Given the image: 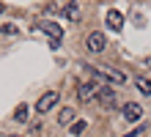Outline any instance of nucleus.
Here are the masks:
<instances>
[{
	"instance_id": "nucleus-1",
	"label": "nucleus",
	"mask_w": 151,
	"mask_h": 137,
	"mask_svg": "<svg viewBox=\"0 0 151 137\" xmlns=\"http://www.w3.org/2000/svg\"><path fill=\"white\" fill-rule=\"evenodd\" d=\"M88 69H91V74H93V82L99 80V82H110V85H124V82H127V74H124L121 69L110 66V63H104L99 69H93V66H88Z\"/></svg>"
},
{
	"instance_id": "nucleus-2",
	"label": "nucleus",
	"mask_w": 151,
	"mask_h": 137,
	"mask_svg": "<svg viewBox=\"0 0 151 137\" xmlns=\"http://www.w3.org/2000/svg\"><path fill=\"white\" fill-rule=\"evenodd\" d=\"M85 49L91 55H102L104 49H107V36H104L102 30H91L85 36Z\"/></svg>"
},
{
	"instance_id": "nucleus-3",
	"label": "nucleus",
	"mask_w": 151,
	"mask_h": 137,
	"mask_svg": "<svg viewBox=\"0 0 151 137\" xmlns=\"http://www.w3.org/2000/svg\"><path fill=\"white\" fill-rule=\"evenodd\" d=\"M60 102V90L58 88H52V90H47V93H41L39 96V102H36V113L39 115H44V113H50V110H55V104Z\"/></svg>"
},
{
	"instance_id": "nucleus-4",
	"label": "nucleus",
	"mask_w": 151,
	"mask_h": 137,
	"mask_svg": "<svg viewBox=\"0 0 151 137\" xmlns=\"http://www.w3.org/2000/svg\"><path fill=\"white\" fill-rule=\"evenodd\" d=\"M39 30H41V33H47V39H50V49H58V47H60V39H63V30H60V25H55V22H39Z\"/></svg>"
},
{
	"instance_id": "nucleus-5",
	"label": "nucleus",
	"mask_w": 151,
	"mask_h": 137,
	"mask_svg": "<svg viewBox=\"0 0 151 137\" xmlns=\"http://www.w3.org/2000/svg\"><path fill=\"white\" fill-rule=\"evenodd\" d=\"M93 102L99 104L102 110H115V104H118V96H115V88H110V85L99 88V93H96V99H93Z\"/></svg>"
},
{
	"instance_id": "nucleus-6",
	"label": "nucleus",
	"mask_w": 151,
	"mask_h": 137,
	"mask_svg": "<svg viewBox=\"0 0 151 137\" xmlns=\"http://www.w3.org/2000/svg\"><path fill=\"white\" fill-rule=\"evenodd\" d=\"M96 93H99V85H96V82H80V85H77V99H80L83 104L93 102Z\"/></svg>"
},
{
	"instance_id": "nucleus-7",
	"label": "nucleus",
	"mask_w": 151,
	"mask_h": 137,
	"mask_svg": "<svg viewBox=\"0 0 151 137\" xmlns=\"http://www.w3.org/2000/svg\"><path fill=\"white\" fill-rule=\"evenodd\" d=\"M104 25H107V30L121 33V30H124V14L118 11V8H110V11L104 14Z\"/></svg>"
},
{
	"instance_id": "nucleus-8",
	"label": "nucleus",
	"mask_w": 151,
	"mask_h": 137,
	"mask_svg": "<svg viewBox=\"0 0 151 137\" xmlns=\"http://www.w3.org/2000/svg\"><path fill=\"white\" fill-rule=\"evenodd\" d=\"M121 115H124V121H129V123H137L140 118H143V107H140L137 102H127L121 110Z\"/></svg>"
},
{
	"instance_id": "nucleus-9",
	"label": "nucleus",
	"mask_w": 151,
	"mask_h": 137,
	"mask_svg": "<svg viewBox=\"0 0 151 137\" xmlns=\"http://www.w3.org/2000/svg\"><path fill=\"white\" fill-rule=\"evenodd\" d=\"M60 14H63L66 19H72V22H80V16H83V11H80V3H77V0H69Z\"/></svg>"
},
{
	"instance_id": "nucleus-10",
	"label": "nucleus",
	"mask_w": 151,
	"mask_h": 137,
	"mask_svg": "<svg viewBox=\"0 0 151 137\" xmlns=\"http://www.w3.org/2000/svg\"><path fill=\"white\" fill-rule=\"evenodd\" d=\"M74 121H77V110H74V107H63V110L58 113V123H60V126H72Z\"/></svg>"
},
{
	"instance_id": "nucleus-11",
	"label": "nucleus",
	"mask_w": 151,
	"mask_h": 137,
	"mask_svg": "<svg viewBox=\"0 0 151 137\" xmlns=\"http://www.w3.org/2000/svg\"><path fill=\"white\" fill-rule=\"evenodd\" d=\"M85 132H88V121H83V118H77V121L69 126V134L72 137H83Z\"/></svg>"
},
{
	"instance_id": "nucleus-12",
	"label": "nucleus",
	"mask_w": 151,
	"mask_h": 137,
	"mask_svg": "<svg viewBox=\"0 0 151 137\" xmlns=\"http://www.w3.org/2000/svg\"><path fill=\"white\" fill-rule=\"evenodd\" d=\"M14 121L17 123H28L30 121V107L28 104H19V107L14 110Z\"/></svg>"
},
{
	"instance_id": "nucleus-13",
	"label": "nucleus",
	"mask_w": 151,
	"mask_h": 137,
	"mask_svg": "<svg viewBox=\"0 0 151 137\" xmlns=\"http://www.w3.org/2000/svg\"><path fill=\"white\" fill-rule=\"evenodd\" d=\"M135 85H137V90H140L143 96H151V80H148V77H137Z\"/></svg>"
},
{
	"instance_id": "nucleus-14",
	"label": "nucleus",
	"mask_w": 151,
	"mask_h": 137,
	"mask_svg": "<svg viewBox=\"0 0 151 137\" xmlns=\"http://www.w3.org/2000/svg\"><path fill=\"white\" fill-rule=\"evenodd\" d=\"M0 33H3V36H17L19 27H17V25H0Z\"/></svg>"
},
{
	"instance_id": "nucleus-15",
	"label": "nucleus",
	"mask_w": 151,
	"mask_h": 137,
	"mask_svg": "<svg viewBox=\"0 0 151 137\" xmlns=\"http://www.w3.org/2000/svg\"><path fill=\"white\" fill-rule=\"evenodd\" d=\"M146 129H143V126H140L137 123V129H132V132H127V134H124V137H140V134H143Z\"/></svg>"
},
{
	"instance_id": "nucleus-16",
	"label": "nucleus",
	"mask_w": 151,
	"mask_h": 137,
	"mask_svg": "<svg viewBox=\"0 0 151 137\" xmlns=\"http://www.w3.org/2000/svg\"><path fill=\"white\" fill-rule=\"evenodd\" d=\"M140 66H143V69H151V55H146V58L140 60Z\"/></svg>"
},
{
	"instance_id": "nucleus-17",
	"label": "nucleus",
	"mask_w": 151,
	"mask_h": 137,
	"mask_svg": "<svg viewBox=\"0 0 151 137\" xmlns=\"http://www.w3.org/2000/svg\"><path fill=\"white\" fill-rule=\"evenodd\" d=\"M0 14H3V3H0Z\"/></svg>"
},
{
	"instance_id": "nucleus-18",
	"label": "nucleus",
	"mask_w": 151,
	"mask_h": 137,
	"mask_svg": "<svg viewBox=\"0 0 151 137\" xmlns=\"http://www.w3.org/2000/svg\"><path fill=\"white\" fill-rule=\"evenodd\" d=\"M11 137H19V134H11Z\"/></svg>"
}]
</instances>
